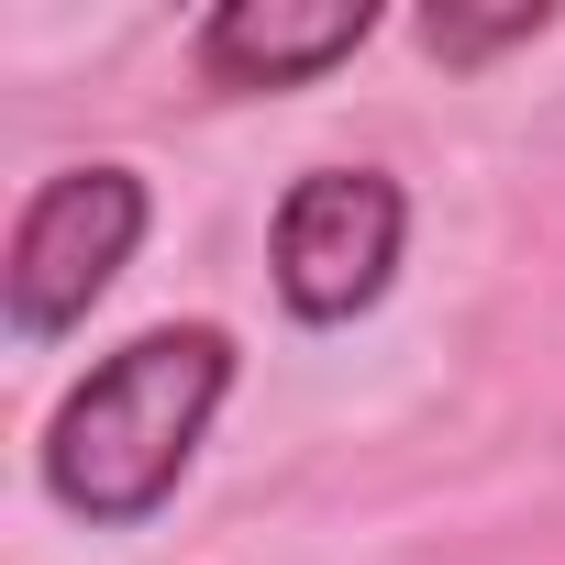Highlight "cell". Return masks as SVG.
Listing matches in <instances>:
<instances>
[{"label":"cell","mask_w":565,"mask_h":565,"mask_svg":"<svg viewBox=\"0 0 565 565\" xmlns=\"http://www.w3.org/2000/svg\"><path fill=\"white\" fill-rule=\"evenodd\" d=\"M399 244H411V189L388 167H311L277 200L266 266H277V300L300 322H355L388 300Z\"/></svg>","instance_id":"cell-3"},{"label":"cell","mask_w":565,"mask_h":565,"mask_svg":"<svg viewBox=\"0 0 565 565\" xmlns=\"http://www.w3.org/2000/svg\"><path fill=\"white\" fill-rule=\"evenodd\" d=\"M233 388V333L222 322H156L122 355H100L56 422H45V488L56 510H78L89 532H134L178 499V477L200 466V433Z\"/></svg>","instance_id":"cell-1"},{"label":"cell","mask_w":565,"mask_h":565,"mask_svg":"<svg viewBox=\"0 0 565 565\" xmlns=\"http://www.w3.org/2000/svg\"><path fill=\"white\" fill-rule=\"evenodd\" d=\"M532 34H554V12L543 0H510V12H422V45L444 56V67H488V56H510V45H532Z\"/></svg>","instance_id":"cell-5"},{"label":"cell","mask_w":565,"mask_h":565,"mask_svg":"<svg viewBox=\"0 0 565 565\" xmlns=\"http://www.w3.org/2000/svg\"><path fill=\"white\" fill-rule=\"evenodd\" d=\"M377 34V0H222L200 23V78L211 89H311Z\"/></svg>","instance_id":"cell-4"},{"label":"cell","mask_w":565,"mask_h":565,"mask_svg":"<svg viewBox=\"0 0 565 565\" xmlns=\"http://www.w3.org/2000/svg\"><path fill=\"white\" fill-rule=\"evenodd\" d=\"M145 244V178L134 167H56L23 222H12V255H0V311H12L23 344H56L89 322V300L134 266Z\"/></svg>","instance_id":"cell-2"}]
</instances>
